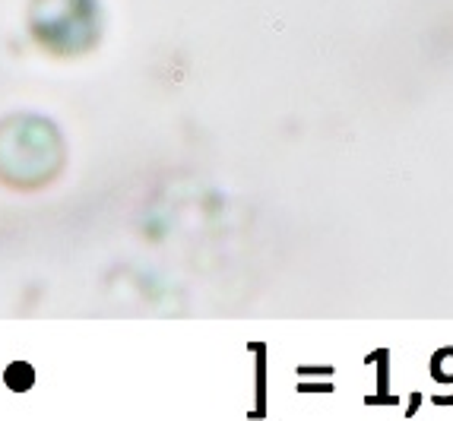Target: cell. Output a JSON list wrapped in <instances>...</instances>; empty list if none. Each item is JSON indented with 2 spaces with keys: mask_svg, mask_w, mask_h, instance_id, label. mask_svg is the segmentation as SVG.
Listing matches in <instances>:
<instances>
[{
  "mask_svg": "<svg viewBox=\"0 0 453 421\" xmlns=\"http://www.w3.org/2000/svg\"><path fill=\"white\" fill-rule=\"evenodd\" d=\"M7 377H10V387H13V390H26V387L32 384V371L26 368V364H13Z\"/></svg>",
  "mask_w": 453,
  "mask_h": 421,
  "instance_id": "obj_1",
  "label": "cell"
}]
</instances>
